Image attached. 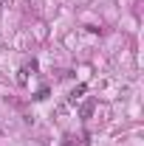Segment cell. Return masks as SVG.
I'll use <instances>...</instances> for the list:
<instances>
[{
  "label": "cell",
  "instance_id": "2",
  "mask_svg": "<svg viewBox=\"0 0 144 146\" xmlns=\"http://www.w3.org/2000/svg\"><path fill=\"white\" fill-rule=\"evenodd\" d=\"M85 90H88V87H85V84H79L76 90H71V96H68V101H73V104H76V101L82 98V93H85Z\"/></svg>",
  "mask_w": 144,
  "mask_h": 146
},
{
  "label": "cell",
  "instance_id": "1",
  "mask_svg": "<svg viewBox=\"0 0 144 146\" xmlns=\"http://www.w3.org/2000/svg\"><path fill=\"white\" fill-rule=\"evenodd\" d=\"M37 70V62H28V65H23V70H20V84H26L28 82V73Z\"/></svg>",
  "mask_w": 144,
  "mask_h": 146
}]
</instances>
